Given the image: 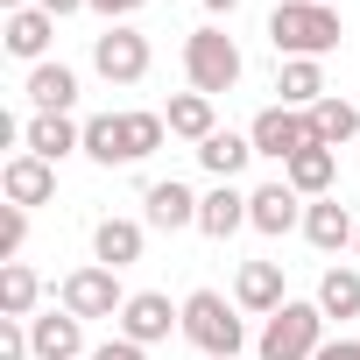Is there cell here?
I'll use <instances>...</instances> for the list:
<instances>
[{"instance_id":"obj_5","label":"cell","mask_w":360,"mask_h":360,"mask_svg":"<svg viewBox=\"0 0 360 360\" xmlns=\"http://www.w3.org/2000/svg\"><path fill=\"white\" fill-rule=\"evenodd\" d=\"M248 141H255V155L297 162L304 148H318V127H311V113H297V106H262L255 127H248Z\"/></svg>"},{"instance_id":"obj_19","label":"cell","mask_w":360,"mask_h":360,"mask_svg":"<svg viewBox=\"0 0 360 360\" xmlns=\"http://www.w3.org/2000/svg\"><path fill=\"white\" fill-rule=\"evenodd\" d=\"M141 205H148V226H162V233L198 226V198L176 184V176H169V184H148V191H141Z\"/></svg>"},{"instance_id":"obj_7","label":"cell","mask_w":360,"mask_h":360,"mask_svg":"<svg viewBox=\"0 0 360 360\" xmlns=\"http://www.w3.org/2000/svg\"><path fill=\"white\" fill-rule=\"evenodd\" d=\"M92 71L106 85H141L148 78V36L127 29V22H113L106 36H92Z\"/></svg>"},{"instance_id":"obj_32","label":"cell","mask_w":360,"mask_h":360,"mask_svg":"<svg viewBox=\"0 0 360 360\" xmlns=\"http://www.w3.org/2000/svg\"><path fill=\"white\" fill-rule=\"evenodd\" d=\"M311 360H360V339H325Z\"/></svg>"},{"instance_id":"obj_37","label":"cell","mask_w":360,"mask_h":360,"mask_svg":"<svg viewBox=\"0 0 360 360\" xmlns=\"http://www.w3.org/2000/svg\"><path fill=\"white\" fill-rule=\"evenodd\" d=\"M353 248H360V240H353Z\"/></svg>"},{"instance_id":"obj_30","label":"cell","mask_w":360,"mask_h":360,"mask_svg":"<svg viewBox=\"0 0 360 360\" xmlns=\"http://www.w3.org/2000/svg\"><path fill=\"white\" fill-rule=\"evenodd\" d=\"M29 318H0V360H29Z\"/></svg>"},{"instance_id":"obj_36","label":"cell","mask_w":360,"mask_h":360,"mask_svg":"<svg viewBox=\"0 0 360 360\" xmlns=\"http://www.w3.org/2000/svg\"><path fill=\"white\" fill-rule=\"evenodd\" d=\"M0 8H8V15H22V8H36V0H0Z\"/></svg>"},{"instance_id":"obj_28","label":"cell","mask_w":360,"mask_h":360,"mask_svg":"<svg viewBox=\"0 0 360 360\" xmlns=\"http://www.w3.org/2000/svg\"><path fill=\"white\" fill-rule=\"evenodd\" d=\"M120 127H127V162L155 155V148H162V134H169V120H162V113H120Z\"/></svg>"},{"instance_id":"obj_18","label":"cell","mask_w":360,"mask_h":360,"mask_svg":"<svg viewBox=\"0 0 360 360\" xmlns=\"http://www.w3.org/2000/svg\"><path fill=\"white\" fill-rule=\"evenodd\" d=\"M332 176H339V148H304L297 162H283V184H290L297 198H325Z\"/></svg>"},{"instance_id":"obj_12","label":"cell","mask_w":360,"mask_h":360,"mask_svg":"<svg viewBox=\"0 0 360 360\" xmlns=\"http://www.w3.org/2000/svg\"><path fill=\"white\" fill-rule=\"evenodd\" d=\"M50 36H57V15H43V8H22V15H8V29H0L8 57H22L29 71H36V64H50V57H43V50H50Z\"/></svg>"},{"instance_id":"obj_16","label":"cell","mask_w":360,"mask_h":360,"mask_svg":"<svg viewBox=\"0 0 360 360\" xmlns=\"http://www.w3.org/2000/svg\"><path fill=\"white\" fill-rule=\"evenodd\" d=\"M29 106L36 113H71L78 106V71L71 64H36L29 71Z\"/></svg>"},{"instance_id":"obj_17","label":"cell","mask_w":360,"mask_h":360,"mask_svg":"<svg viewBox=\"0 0 360 360\" xmlns=\"http://www.w3.org/2000/svg\"><path fill=\"white\" fill-rule=\"evenodd\" d=\"M240 226H248V191L219 184V191H205V198H198V233H212V240H233Z\"/></svg>"},{"instance_id":"obj_14","label":"cell","mask_w":360,"mask_h":360,"mask_svg":"<svg viewBox=\"0 0 360 360\" xmlns=\"http://www.w3.org/2000/svg\"><path fill=\"white\" fill-rule=\"evenodd\" d=\"M248 226H255V233H290V226H304L297 191H290V184H262V191H248Z\"/></svg>"},{"instance_id":"obj_3","label":"cell","mask_w":360,"mask_h":360,"mask_svg":"<svg viewBox=\"0 0 360 360\" xmlns=\"http://www.w3.org/2000/svg\"><path fill=\"white\" fill-rule=\"evenodd\" d=\"M184 78H191V92H205V99L233 92V85H240V43H233L226 29L184 36Z\"/></svg>"},{"instance_id":"obj_25","label":"cell","mask_w":360,"mask_h":360,"mask_svg":"<svg viewBox=\"0 0 360 360\" xmlns=\"http://www.w3.org/2000/svg\"><path fill=\"white\" fill-rule=\"evenodd\" d=\"M162 120H169V134H184V141H212V134H219V120H212V99H205V92H176Z\"/></svg>"},{"instance_id":"obj_4","label":"cell","mask_w":360,"mask_h":360,"mask_svg":"<svg viewBox=\"0 0 360 360\" xmlns=\"http://www.w3.org/2000/svg\"><path fill=\"white\" fill-rule=\"evenodd\" d=\"M325 346V311L318 304H283L269 325H262V360H311Z\"/></svg>"},{"instance_id":"obj_1","label":"cell","mask_w":360,"mask_h":360,"mask_svg":"<svg viewBox=\"0 0 360 360\" xmlns=\"http://www.w3.org/2000/svg\"><path fill=\"white\" fill-rule=\"evenodd\" d=\"M339 15L325 8V0H283V8L269 15V43H276V57H325V50H339Z\"/></svg>"},{"instance_id":"obj_35","label":"cell","mask_w":360,"mask_h":360,"mask_svg":"<svg viewBox=\"0 0 360 360\" xmlns=\"http://www.w3.org/2000/svg\"><path fill=\"white\" fill-rule=\"evenodd\" d=\"M205 8H212V15H233V8H240V0H205Z\"/></svg>"},{"instance_id":"obj_24","label":"cell","mask_w":360,"mask_h":360,"mask_svg":"<svg viewBox=\"0 0 360 360\" xmlns=\"http://www.w3.org/2000/svg\"><path fill=\"white\" fill-rule=\"evenodd\" d=\"M36 297H43V283L29 262H0V318H36Z\"/></svg>"},{"instance_id":"obj_11","label":"cell","mask_w":360,"mask_h":360,"mask_svg":"<svg viewBox=\"0 0 360 360\" xmlns=\"http://www.w3.org/2000/svg\"><path fill=\"white\" fill-rule=\"evenodd\" d=\"M29 346H36V360H78L85 353V318L43 311V318H29Z\"/></svg>"},{"instance_id":"obj_20","label":"cell","mask_w":360,"mask_h":360,"mask_svg":"<svg viewBox=\"0 0 360 360\" xmlns=\"http://www.w3.org/2000/svg\"><path fill=\"white\" fill-rule=\"evenodd\" d=\"M276 92H283V106L311 113V106L325 99V71H318V57H283V71H276Z\"/></svg>"},{"instance_id":"obj_29","label":"cell","mask_w":360,"mask_h":360,"mask_svg":"<svg viewBox=\"0 0 360 360\" xmlns=\"http://www.w3.org/2000/svg\"><path fill=\"white\" fill-rule=\"evenodd\" d=\"M22 240H29V212L22 205H0V262H15Z\"/></svg>"},{"instance_id":"obj_26","label":"cell","mask_w":360,"mask_h":360,"mask_svg":"<svg viewBox=\"0 0 360 360\" xmlns=\"http://www.w3.org/2000/svg\"><path fill=\"white\" fill-rule=\"evenodd\" d=\"M85 155H92L99 169H120V162H127V127H120V113H92V120H85Z\"/></svg>"},{"instance_id":"obj_22","label":"cell","mask_w":360,"mask_h":360,"mask_svg":"<svg viewBox=\"0 0 360 360\" xmlns=\"http://www.w3.org/2000/svg\"><path fill=\"white\" fill-rule=\"evenodd\" d=\"M248 155H255V141H248V134H233V127H219L212 141H198V162L219 176V184H233V176L248 169Z\"/></svg>"},{"instance_id":"obj_23","label":"cell","mask_w":360,"mask_h":360,"mask_svg":"<svg viewBox=\"0 0 360 360\" xmlns=\"http://www.w3.org/2000/svg\"><path fill=\"white\" fill-rule=\"evenodd\" d=\"M311 127H318V148H339V141H353V134H360V106H353V99H339V92H325V99L311 106Z\"/></svg>"},{"instance_id":"obj_34","label":"cell","mask_w":360,"mask_h":360,"mask_svg":"<svg viewBox=\"0 0 360 360\" xmlns=\"http://www.w3.org/2000/svg\"><path fill=\"white\" fill-rule=\"evenodd\" d=\"M36 8H43V15H57V22H64V15H78V8H92V0H36Z\"/></svg>"},{"instance_id":"obj_15","label":"cell","mask_w":360,"mask_h":360,"mask_svg":"<svg viewBox=\"0 0 360 360\" xmlns=\"http://www.w3.org/2000/svg\"><path fill=\"white\" fill-rule=\"evenodd\" d=\"M233 304L240 311H262V318H276L290 297H283V262H248L240 269V283H233Z\"/></svg>"},{"instance_id":"obj_8","label":"cell","mask_w":360,"mask_h":360,"mask_svg":"<svg viewBox=\"0 0 360 360\" xmlns=\"http://www.w3.org/2000/svg\"><path fill=\"white\" fill-rule=\"evenodd\" d=\"M169 332H184V304H169L162 290H134L127 311H120V339L155 346V339H169Z\"/></svg>"},{"instance_id":"obj_13","label":"cell","mask_w":360,"mask_h":360,"mask_svg":"<svg viewBox=\"0 0 360 360\" xmlns=\"http://www.w3.org/2000/svg\"><path fill=\"white\" fill-rule=\"evenodd\" d=\"M304 240H311L318 255H339L346 240H360V219H353L339 198H318V205H304Z\"/></svg>"},{"instance_id":"obj_6","label":"cell","mask_w":360,"mask_h":360,"mask_svg":"<svg viewBox=\"0 0 360 360\" xmlns=\"http://www.w3.org/2000/svg\"><path fill=\"white\" fill-rule=\"evenodd\" d=\"M57 297H64V311H71V318H120V311H127V290H120V269H99V262L71 269Z\"/></svg>"},{"instance_id":"obj_21","label":"cell","mask_w":360,"mask_h":360,"mask_svg":"<svg viewBox=\"0 0 360 360\" xmlns=\"http://www.w3.org/2000/svg\"><path fill=\"white\" fill-rule=\"evenodd\" d=\"M92 262H99V269L141 262V226H134V219H99V226H92Z\"/></svg>"},{"instance_id":"obj_10","label":"cell","mask_w":360,"mask_h":360,"mask_svg":"<svg viewBox=\"0 0 360 360\" xmlns=\"http://www.w3.org/2000/svg\"><path fill=\"white\" fill-rule=\"evenodd\" d=\"M22 148L43 155V162H64V155H85V127H78L71 113H36V120L22 127Z\"/></svg>"},{"instance_id":"obj_31","label":"cell","mask_w":360,"mask_h":360,"mask_svg":"<svg viewBox=\"0 0 360 360\" xmlns=\"http://www.w3.org/2000/svg\"><path fill=\"white\" fill-rule=\"evenodd\" d=\"M85 360H148V346H134V339H106V346H92Z\"/></svg>"},{"instance_id":"obj_33","label":"cell","mask_w":360,"mask_h":360,"mask_svg":"<svg viewBox=\"0 0 360 360\" xmlns=\"http://www.w3.org/2000/svg\"><path fill=\"white\" fill-rule=\"evenodd\" d=\"M92 8H99V15H106V29H113L120 15H134V8H148V0H92Z\"/></svg>"},{"instance_id":"obj_2","label":"cell","mask_w":360,"mask_h":360,"mask_svg":"<svg viewBox=\"0 0 360 360\" xmlns=\"http://www.w3.org/2000/svg\"><path fill=\"white\" fill-rule=\"evenodd\" d=\"M184 339H191L205 360H240L248 325L233 318V304H226L219 290H191V297H184Z\"/></svg>"},{"instance_id":"obj_27","label":"cell","mask_w":360,"mask_h":360,"mask_svg":"<svg viewBox=\"0 0 360 360\" xmlns=\"http://www.w3.org/2000/svg\"><path fill=\"white\" fill-rule=\"evenodd\" d=\"M318 311L325 318H360V269H325L318 276Z\"/></svg>"},{"instance_id":"obj_9","label":"cell","mask_w":360,"mask_h":360,"mask_svg":"<svg viewBox=\"0 0 360 360\" xmlns=\"http://www.w3.org/2000/svg\"><path fill=\"white\" fill-rule=\"evenodd\" d=\"M0 191H8V205H22V212H36V205H50L57 198V162H43V155H8V169H0Z\"/></svg>"}]
</instances>
